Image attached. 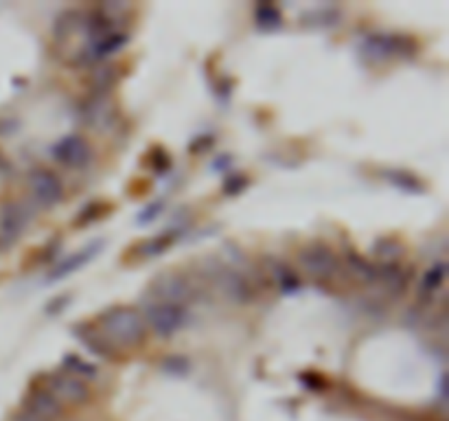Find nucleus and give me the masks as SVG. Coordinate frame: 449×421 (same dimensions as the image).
Listing matches in <instances>:
<instances>
[{"label": "nucleus", "instance_id": "obj_1", "mask_svg": "<svg viewBox=\"0 0 449 421\" xmlns=\"http://www.w3.org/2000/svg\"><path fill=\"white\" fill-rule=\"evenodd\" d=\"M99 325H101L104 338L121 347L138 345L145 338V320L131 307H114L101 316Z\"/></svg>", "mask_w": 449, "mask_h": 421}, {"label": "nucleus", "instance_id": "obj_2", "mask_svg": "<svg viewBox=\"0 0 449 421\" xmlns=\"http://www.w3.org/2000/svg\"><path fill=\"white\" fill-rule=\"evenodd\" d=\"M143 320L152 327L158 336L169 338L187 322V312L182 305H173L167 301H152L145 307Z\"/></svg>", "mask_w": 449, "mask_h": 421}, {"label": "nucleus", "instance_id": "obj_3", "mask_svg": "<svg viewBox=\"0 0 449 421\" xmlns=\"http://www.w3.org/2000/svg\"><path fill=\"white\" fill-rule=\"evenodd\" d=\"M31 220L27 202H5L0 206V246H9L18 239Z\"/></svg>", "mask_w": 449, "mask_h": 421}, {"label": "nucleus", "instance_id": "obj_4", "mask_svg": "<svg viewBox=\"0 0 449 421\" xmlns=\"http://www.w3.org/2000/svg\"><path fill=\"white\" fill-rule=\"evenodd\" d=\"M46 391L51 393L59 404H84L90 395L84 380L71 376L69 371H59L46 380Z\"/></svg>", "mask_w": 449, "mask_h": 421}, {"label": "nucleus", "instance_id": "obj_5", "mask_svg": "<svg viewBox=\"0 0 449 421\" xmlns=\"http://www.w3.org/2000/svg\"><path fill=\"white\" fill-rule=\"evenodd\" d=\"M301 266L313 279H331L340 268L338 257L329 246H307L301 252Z\"/></svg>", "mask_w": 449, "mask_h": 421}, {"label": "nucleus", "instance_id": "obj_6", "mask_svg": "<svg viewBox=\"0 0 449 421\" xmlns=\"http://www.w3.org/2000/svg\"><path fill=\"white\" fill-rule=\"evenodd\" d=\"M53 156L59 160L64 167L69 169H84L90 165L92 160V150L90 145L81 136H66L55 143Z\"/></svg>", "mask_w": 449, "mask_h": 421}, {"label": "nucleus", "instance_id": "obj_7", "mask_svg": "<svg viewBox=\"0 0 449 421\" xmlns=\"http://www.w3.org/2000/svg\"><path fill=\"white\" fill-rule=\"evenodd\" d=\"M29 189L33 193V198H36L42 206H53L64 196L62 183L46 169H36L29 176Z\"/></svg>", "mask_w": 449, "mask_h": 421}, {"label": "nucleus", "instance_id": "obj_8", "mask_svg": "<svg viewBox=\"0 0 449 421\" xmlns=\"http://www.w3.org/2000/svg\"><path fill=\"white\" fill-rule=\"evenodd\" d=\"M154 294H156V301H167V303H173V305H182L185 301L191 299L193 290H191L187 279L178 277V274H169V277L156 281Z\"/></svg>", "mask_w": 449, "mask_h": 421}, {"label": "nucleus", "instance_id": "obj_9", "mask_svg": "<svg viewBox=\"0 0 449 421\" xmlns=\"http://www.w3.org/2000/svg\"><path fill=\"white\" fill-rule=\"evenodd\" d=\"M31 415H36L44 421H53L59 417L62 413V404L46 391V388H40V391H33L27 399V408Z\"/></svg>", "mask_w": 449, "mask_h": 421}, {"label": "nucleus", "instance_id": "obj_10", "mask_svg": "<svg viewBox=\"0 0 449 421\" xmlns=\"http://www.w3.org/2000/svg\"><path fill=\"white\" fill-rule=\"evenodd\" d=\"M220 287L224 290V294L235 303H245L250 299V287H248L245 279L239 277L237 272H226L220 281Z\"/></svg>", "mask_w": 449, "mask_h": 421}, {"label": "nucleus", "instance_id": "obj_11", "mask_svg": "<svg viewBox=\"0 0 449 421\" xmlns=\"http://www.w3.org/2000/svg\"><path fill=\"white\" fill-rule=\"evenodd\" d=\"M97 246H99V244H92V246H88L84 252H77V255H73L71 259H66V262H62L51 274H48V279H62V277H66V274H71V272H75L77 268H81L86 262H90V259H92V255L97 252Z\"/></svg>", "mask_w": 449, "mask_h": 421}, {"label": "nucleus", "instance_id": "obj_12", "mask_svg": "<svg viewBox=\"0 0 449 421\" xmlns=\"http://www.w3.org/2000/svg\"><path fill=\"white\" fill-rule=\"evenodd\" d=\"M443 281H445V264L439 262V264L432 266V268L425 272V277L421 279V285H419L421 297H434V294L439 292V290H441Z\"/></svg>", "mask_w": 449, "mask_h": 421}, {"label": "nucleus", "instance_id": "obj_13", "mask_svg": "<svg viewBox=\"0 0 449 421\" xmlns=\"http://www.w3.org/2000/svg\"><path fill=\"white\" fill-rule=\"evenodd\" d=\"M346 264H348V270H351L355 277L364 283H375L377 279V266H371L366 259L357 257V255H348L346 257Z\"/></svg>", "mask_w": 449, "mask_h": 421}, {"label": "nucleus", "instance_id": "obj_14", "mask_svg": "<svg viewBox=\"0 0 449 421\" xmlns=\"http://www.w3.org/2000/svg\"><path fill=\"white\" fill-rule=\"evenodd\" d=\"M66 366H69V373L77 376L79 380L97 376V369L92 364H88V362H84V360H79V358H69V360H66Z\"/></svg>", "mask_w": 449, "mask_h": 421}, {"label": "nucleus", "instance_id": "obj_15", "mask_svg": "<svg viewBox=\"0 0 449 421\" xmlns=\"http://www.w3.org/2000/svg\"><path fill=\"white\" fill-rule=\"evenodd\" d=\"M13 421H44V419H40V417H36V415H31L29 411H22L20 415H15Z\"/></svg>", "mask_w": 449, "mask_h": 421}]
</instances>
